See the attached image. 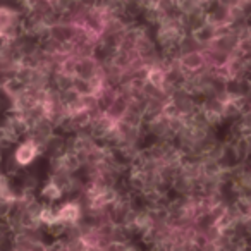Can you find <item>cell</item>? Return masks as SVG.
Listing matches in <instances>:
<instances>
[{
  "label": "cell",
  "instance_id": "5b68a950",
  "mask_svg": "<svg viewBox=\"0 0 251 251\" xmlns=\"http://www.w3.org/2000/svg\"><path fill=\"white\" fill-rule=\"evenodd\" d=\"M43 195L47 196V198H59V195H60V191H59V188H57L55 184H50V186H47L45 188V191H43Z\"/></svg>",
  "mask_w": 251,
  "mask_h": 251
},
{
  "label": "cell",
  "instance_id": "6da1fadb",
  "mask_svg": "<svg viewBox=\"0 0 251 251\" xmlns=\"http://www.w3.org/2000/svg\"><path fill=\"white\" fill-rule=\"evenodd\" d=\"M35 147H33L31 143H25L23 147L18 148V151H16V158H18L19 164H29V162L35 158Z\"/></svg>",
  "mask_w": 251,
  "mask_h": 251
},
{
  "label": "cell",
  "instance_id": "7a4b0ae2",
  "mask_svg": "<svg viewBox=\"0 0 251 251\" xmlns=\"http://www.w3.org/2000/svg\"><path fill=\"white\" fill-rule=\"evenodd\" d=\"M77 215H79V210H77L76 205H66L59 212V215L55 217V220H69V222H73V220L77 219Z\"/></svg>",
  "mask_w": 251,
  "mask_h": 251
},
{
  "label": "cell",
  "instance_id": "277c9868",
  "mask_svg": "<svg viewBox=\"0 0 251 251\" xmlns=\"http://www.w3.org/2000/svg\"><path fill=\"white\" fill-rule=\"evenodd\" d=\"M150 81L155 84V86H162V81H164V74H162L158 69L150 71Z\"/></svg>",
  "mask_w": 251,
  "mask_h": 251
},
{
  "label": "cell",
  "instance_id": "3957f363",
  "mask_svg": "<svg viewBox=\"0 0 251 251\" xmlns=\"http://www.w3.org/2000/svg\"><path fill=\"white\" fill-rule=\"evenodd\" d=\"M12 18H14V12L11 11V9H0V35L7 29V26L11 25Z\"/></svg>",
  "mask_w": 251,
  "mask_h": 251
}]
</instances>
